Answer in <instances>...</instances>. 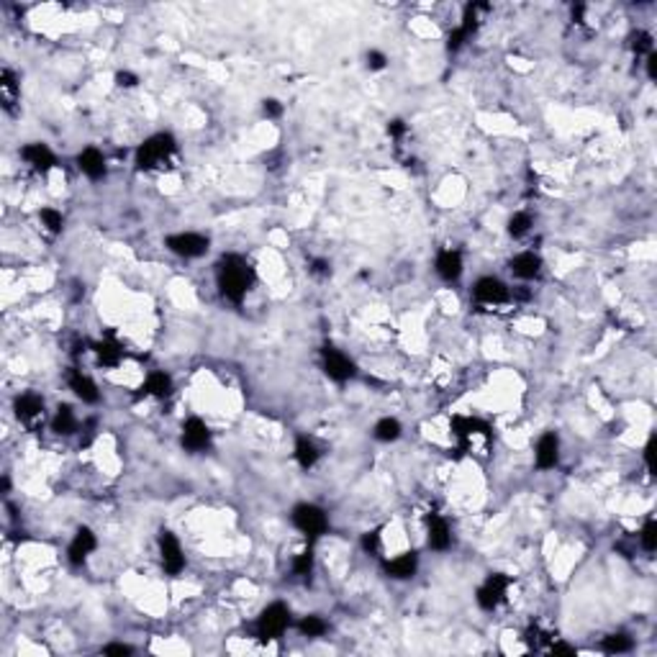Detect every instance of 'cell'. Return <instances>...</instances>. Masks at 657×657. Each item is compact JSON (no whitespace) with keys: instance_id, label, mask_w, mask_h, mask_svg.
Instances as JSON below:
<instances>
[{"instance_id":"8","label":"cell","mask_w":657,"mask_h":657,"mask_svg":"<svg viewBox=\"0 0 657 657\" xmlns=\"http://www.w3.org/2000/svg\"><path fill=\"white\" fill-rule=\"evenodd\" d=\"M321 367H324V373L332 378L334 383H347L349 378H354V362L347 357L344 352H339V349H334V347H324L321 349Z\"/></svg>"},{"instance_id":"44","label":"cell","mask_w":657,"mask_h":657,"mask_svg":"<svg viewBox=\"0 0 657 657\" xmlns=\"http://www.w3.org/2000/svg\"><path fill=\"white\" fill-rule=\"evenodd\" d=\"M652 452H655V436L647 439V447H644V463H647V470L655 472V465H652Z\"/></svg>"},{"instance_id":"6","label":"cell","mask_w":657,"mask_h":657,"mask_svg":"<svg viewBox=\"0 0 657 657\" xmlns=\"http://www.w3.org/2000/svg\"><path fill=\"white\" fill-rule=\"evenodd\" d=\"M208 236L195 234V231H180V234H170L165 239V247L173 255L185 257V260H195V257H203L208 252Z\"/></svg>"},{"instance_id":"36","label":"cell","mask_w":657,"mask_h":657,"mask_svg":"<svg viewBox=\"0 0 657 657\" xmlns=\"http://www.w3.org/2000/svg\"><path fill=\"white\" fill-rule=\"evenodd\" d=\"M383 547V540H380V532L375 529V532H365L362 534V550H365L367 554H378Z\"/></svg>"},{"instance_id":"13","label":"cell","mask_w":657,"mask_h":657,"mask_svg":"<svg viewBox=\"0 0 657 657\" xmlns=\"http://www.w3.org/2000/svg\"><path fill=\"white\" fill-rule=\"evenodd\" d=\"M534 460H537V467L540 470H552L554 465L560 463V439L554 431H545L537 442V450H534Z\"/></svg>"},{"instance_id":"38","label":"cell","mask_w":657,"mask_h":657,"mask_svg":"<svg viewBox=\"0 0 657 657\" xmlns=\"http://www.w3.org/2000/svg\"><path fill=\"white\" fill-rule=\"evenodd\" d=\"M388 64V57L383 54V52H378V49H370L367 52V67L375 69V72H380V69H385Z\"/></svg>"},{"instance_id":"5","label":"cell","mask_w":657,"mask_h":657,"mask_svg":"<svg viewBox=\"0 0 657 657\" xmlns=\"http://www.w3.org/2000/svg\"><path fill=\"white\" fill-rule=\"evenodd\" d=\"M508 586H511V578L504 573H491L488 578H485V583L477 588L475 593V601L480 609L485 611H493L499 609L501 603H504L506 593H508Z\"/></svg>"},{"instance_id":"27","label":"cell","mask_w":657,"mask_h":657,"mask_svg":"<svg viewBox=\"0 0 657 657\" xmlns=\"http://www.w3.org/2000/svg\"><path fill=\"white\" fill-rule=\"evenodd\" d=\"M401 421L398 419H390V416H385V419H380V421L375 424V439L378 442H395L398 436H401Z\"/></svg>"},{"instance_id":"1","label":"cell","mask_w":657,"mask_h":657,"mask_svg":"<svg viewBox=\"0 0 657 657\" xmlns=\"http://www.w3.org/2000/svg\"><path fill=\"white\" fill-rule=\"evenodd\" d=\"M216 285L226 301L242 303L255 285V267L242 255H223L216 262Z\"/></svg>"},{"instance_id":"18","label":"cell","mask_w":657,"mask_h":657,"mask_svg":"<svg viewBox=\"0 0 657 657\" xmlns=\"http://www.w3.org/2000/svg\"><path fill=\"white\" fill-rule=\"evenodd\" d=\"M77 167H80L83 175H88L91 180L105 178V157L100 149H95V146H85L83 152L77 154Z\"/></svg>"},{"instance_id":"40","label":"cell","mask_w":657,"mask_h":657,"mask_svg":"<svg viewBox=\"0 0 657 657\" xmlns=\"http://www.w3.org/2000/svg\"><path fill=\"white\" fill-rule=\"evenodd\" d=\"M132 647L129 644H108V647H103V655H116V657H129L132 655Z\"/></svg>"},{"instance_id":"34","label":"cell","mask_w":657,"mask_h":657,"mask_svg":"<svg viewBox=\"0 0 657 657\" xmlns=\"http://www.w3.org/2000/svg\"><path fill=\"white\" fill-rule=\"evenodd\" d=\"M639 542H642V547L647 552H655L657 550V521L655 519L644 521L642 532H639Z\"/></svg>"},{"instance_id":"39","label":"cell","mask_w":657,"mask_h":657,"mask_svg":"<svg viewBox=\"0 0 657 657\" xmlns=\"http://www.w3.org/2000/svg\"><path fill=\"white\" fill-rule=\"evenodd\" d=\"M262 111L267 118H280L283 116V103L275 100V98H264L262 100Z\"/></svg>"},{"instance_id":"22","label":"cell","mask_w":657,"mask_h":657,"mask_svg":"<svg viewBox=\"0 0 657 657\" xmlns=\"http://www.w3.org/2000/svg\"><path fill=\"white\" fill-rule=\"evenodd\" d=\"M18 98H21V85H18V80H16V75L11 69H3L0 72V100H3V108L13 111Z\"/></svg>"},{"instance_id":"45","label":"cell","mask_w":657,"mask_h":657,"mask_svg":"<svg viewBox=\"0 0 657 657\" xmlns=\"http://www.w3.org/2000/svg\"><path fill=\"white\" fill-rule=\"evenodd\" d=\"M550 652L552 655H575V647H570V644H552Z\"/></svg>"},{"instance_id":"15","label":"cell","mask_w":657,"mask_h":657,"mask_svg":"<svg viewBox=\"0 0 657 657\" xmlns=\"http://www.w3.org/2000/svg\"><path fill=\"white\" fill-rule=\"evenodd\" d=\"M472 296L480 301V303H506L508 301V288L501 283L499 277H480L472 288Z\"/></svg>"},{"instance_id":"42","label":"cell","mask_w":657,"mask_h":657,"mask_svg":"<svg viewBox=\"0 0 657 657\" xmlns=\"http://www.w3.org/2000/svg\"><path fill=\"white\" fill-rule=\"evenodd\" d=\"M311 272H313V275H318V277H329V275H332V264L326 262V260H313Z\"/></svg>"},{"instance_id":"11","label":"cell","mask_w":657,"mask_h":657,"mask_svg":"<svg viewBox=\"0 0 657 657\" xmlns=\"http://www.w3.org/2000/svg\"><path fill=\"white\" fill-rule=\"evenodd\" d=\"M95 547H98V537L93 534L91 526H80L75 532V537H72V542H69L67 560L72 562V565H83V562L95 552Z\"/></svg>"},{"instance_id":"23","label":"cell","mask_w":657,"mask_h":657,"mask_svg":"<svg viewBox=\"0 0 657 657\" xmlns=\"http://www.w3.org/2000/svg\"><path fill=\"white\" fill-rule=\"evenodd\" d=\"M318 457H321V452H318V447L313 444V439H308V436H298V439H296V460H298V465H301L303 470H311L313 465L318 463Z\"/></svg>"},{"instance_id":"33","label":"cell","mask_w":657,"mask_h":657,"mask_svg":"<svg viewBox=\"0 0 657 657\" xmlns=\"http://www.w3.org/2000/svg\"><path fill=\"white\" fill-rule=\"evenodd\" d=\"M293 573H296L298 578H308V575L313 573V552H311V547H308V550H303L301 554H296V560H293Z\"/></svg>"},{"instance_id":"21","label":"cell","mask_w":657,"mask_h":657,"mask_svg":"<svg viewBox=\"0 0 657 657\" xmlns=\"http://www.w3.org/2000/svg\"><path fill=\"white\" fill-rule=\"evenodd\" d=\"M450 545H452V529L447 524V519L436 516V513L429 516V547L436 550V552H442Z\"/></svg>"},{"instance_id":"7","label":"cell","mask_w":657,"mask_h":657,"mask_svg":"<svg viewBox=\"0 0 657 657\" xmlns=\"http://www.w3.org/2000/svg\"><path fill=\"white\" fill-rule=\"evenodd\" d=\"M159 557H162V567L167 575H180L185 567V554H182L180 540L175 537L170 529L159 532Z\"/></svg>"},{"instance_id":"37","label":"cell","mask_w":657,"mask_h":657,"mask_svg":"<svg viewBox=\"0 0 657 657\" xmlns=\"http://www.w3.org/2000/svg\"><path fill=\"white\" fill-rule=\"evenodd\" d=\"M465 42H467V34L457 26L455 31H450V36H447V49H450V52H460V49L465 47Z\"/></svg>"},{"instance_id":"3","label":"cell","mask_w":657,"mask_h":657,"mask_svg":"<svg viewBox=\"0 0 657 657\" xmlns=\"http://www.w3.org/2000/svg\"><path fill=\"white\" fill-rule=\"evenodd\" d=\"M291 627V609L285 603H270L257 619V636L262 642H275Z\"/></svg>"},{"instance_id":"26","label":"cell","mask_w":657,"mask_h":657,"mask_svg":"<svg viewBox=\"0 0 657 657\" xmlns=\"http://www.w3.org/2000/svg\"><path fill=\"white\" fill-rule=\"evenodd\" d=\"M93 352H95L98 362L103 367H116L121 362V357H124V352H121V347L116 342H98V344H93Z\"/></svg>"},{"instance_id":"31","label":"cell","mask_w":657,"mask_h":657,"mask_svg":"<svg viewBox=\"0 0 657 657\" xmlns=\"http://www.w3.org/2000/svg\"><path fill=\"white\" fill-rule=\"evenodd\" d=\"M298 629H301V634L303 636H321L326 632V622L321 619V616L308 614L298 622Z\"/></svg>"},{"instance_id":"9","label":"cell","mask_w":657,"mask_h":657,"mask_svg":"<svg viewBox=\"0 0 657 657\" xmlns=\"http://www.w3.org/2000/svg\"><path fill=\"white\" fill-rule=\"evenodd\" d=\"M13 411L18 416V421L28 429H36L39 424H44L47 419V408H44V398H39L36 393H23L16 398Z\"/></svg>"},{"instance_id":"43","label":"cell","mask_w":657,"mask_h":657,"mask_svg":"<svg viewBox=\"0 0 657 657\" xmlns=\"http://www.w3.org/2000/svg\"><path fill=\"white\" fill-rule=\"evenodd\" d=\"M388 134H390L393 139H401L403 134H406V124H403L401 118H395V121H390V124H388Z\"/></svg>"},{"instance_id":"20","label":"cell","mask_w":657,"mask_h":657,"mask_svg":"<svg viewBox=\"0 0 657 657\" xmlns=\"http://www.w3.org/2000/svg\"><path fill=\"white\" fill-rule=\"evenodd\" d=\"M67 383H69V388H72V393H75L83 403H98V398H100L98 385L88 378V375L80 373V370H72Z\"/></svg>"},{"instance_id":"28","label":"cell","mask_w":657,"mask_h":657,"mask_svg":"<svg viewBox=\"0 0 657 657\" xmlns=\"http://www.w3.org/2000/svg\"><path fill=\"white\" fill-rule=\"evenodd\" d=\"M488 11V3H467L465 6V13H463V31L467 36L475 31L477 26H480V13H485Z\"/></svg>"},{"instance_id":"4","label":"cell","mask_w":657,"mask_h":657,"mask_svg":"<svg viewBox=\"0 0 657 657\" xmlns=\"http://www.w3.org/2000/svg\"><path fill=\"white\" fill-rule=\"evenodd\" d=\"M293 526H296L298 532H303L306 537L316 540V537L326 534V529H329V516H326L324 508H318L313 504H298L293 508Z\"/></svg>"},{"instance_id":"24","label":"cell","mask_w":657,"mask_h":657,"mask_svg":"<svg viewBox=\"0 0 657 657\" xmlns=\"http://www.w3.org/2000/svg\"><path fill=\"white\" fill-rule=\"evenodd\" d=\"M144 395H154V398H167V395L173 393V378L167 373H152L149 378H146L144 383Z\"/></svg>"},{"instance_id":"2","label":"cell","mask_w":657,"mask_h":657,"mask_svg":"<svg viewBox=\"0 0 657 657\" xmlns=\"http://www.w3.org/2000/svg\"><path fill=\"white\" fill-rule=\"evenodd\" d=\"M178 152V141H175L173 134L159 132L154 136H149L146 141H141L136 149V157H134V165L136 170L146 173V170H157V167L167 165L170 157Z\"/></svg>"},{"instance_id":"10","label":"cell","mask_w":657,"mask_h":657,"mask_svg":"<svg viewBox=\"0 0 657 657\" xmlns=\"http://www.w3.org/2000/svg\"><path fill=\"white\" fill-rule=\"evenodd\" d=\"M182 447L187 452H203L211 447V429H208V424L203 419L193 416V419H187L182 424Z\"/></svg>"},{"instance_id":"29","label":"cell","mask_w":657,"mask_h":657,"mask_svg":"<svg viewBox=\"0 0 657 657\" xmlns=\"http://www.w3.org/2000/svg\"><path fill=\"white\" fill-rule=\"evenodd\" d=\"M601 647H603V652H609V655H622V652H629L632 647H634V642H632V636L619 632V634L603 636Z\"/></svg>"},{"instance_id":"32","label":"cell","mask_w":657,"mask_h":657,"mask_svg":"<svg viewBox=\"0 0 657 657\" xmlns=\"http://www.w3.org/2000/svg\"><path fill=\"white\" fill-rule=\"evenodd\" d=\"M529 228H532V216L524 214V211H519V214H513L511 219H508V234H511L513 239L524 236Z\"/></svg>"},{"instance_id":"19","label":"cell","mask_w":657,"mask_h":657,"mask_svg":"<svg viewBox=\"0 0 657 657\" xmlns=\"http://www.w3.org/2000/svg\"><path fill=\"white\" fill-rule=\"evenodd\" d=\"M508 267L521 280H532V277H537L542 272V257L534 255V252H521V255H516L508 262Z\"/></svg>"},{"instance_id":"30","label":"cell","mask_w":657,"mask_h":657,"mask_svg":"<svg viewBox=\"0 0 657 657\" xmlns=\"http://www.w3.org/2000/svg\"><path fill=\"white\" fill-rule=\"evenodd\" d=\"M39 221H42V226L47 228L49 234H59L64 228V216L57 211V208H42L39 211Z\"/></svg>"},{"instance_id":"12","label":"cell","mask_w":657,"mask_h":657,"mask_svg":"<svg viewBox=\"0 0 657 657\" xmlns=\"http://www.w3.org/2000/svg\"><path fill=\"white\" fill-rule=\"evenodd\" d=\"M452 434L467 447L475 436L491 439V426L485 421H480V419H472V416H455V419H452Z\"/></svg>"},{"instance_id":"25","label":"cell","mask_w":657,"mask_h":657,"mask_svg":"<svg viewBox=\"0 0 657 657\" xmlns=\"http://www.w3.org/2000/svg\"><path fill=\"white\" fill-rule=\"evenodd\" d=\"M52 429H54L57 434H64V436L75 434V431H77L75 411H72L69 406H59V408H57L54 419H52Z\"/></svg>"},{"instance_id":"41","label":"cell","mask_w":657,"mask_h":657,"mask_svg":"<svg viewBox=\"0 0 657 657\" xmlns=\"http://www.w3.org/2000/svg\"><path fill=\"white\" fill-rule=\"evenodd\" d=\"M139 83V77L134 72H116V85L118 88H134Z\"/></svg>"},{"instance_id":"46","label":"cell","mask_w":657,"mask_h":657,"mask_svg":"<svg viewBox=\"0 0 657 657\" xmlns=\"http://www.w3.org/2000/svg\"><path fill=\"white\" fill-rule=\"evenodd\" d=\"M647 75H650V80H655V77H657V57H655V52L647 57Z\"/></svg>"},{"instance_id":"17","label":"cell","mask_w":657,"mask_h":657,"mask_svg":"<svg viewBox=\"0 0 657 657\" xmlns=\"http://www.w3.org/2000/svg\"><path fill=\"white\" fill-rule=\"evenodd\" d=\"M436 275L442 277V280H447V283H455V280H460V275H463V255L457 250H442L439 255H436Z\"/></svg>"},{"instance_id":"14","label":"cell","mask_w":657,"mask_h":657,"mask_svg":"<svg viewBox=\"0 0 657 657\" xmlns=\"http://www.w3.org/2000/svg\"><path fill=\"white\" fill-rule=\"evenodd\" d=\"M21 157L31 170H36V173H42V175L49 173V170L57 165L54 152H52L47 144H42V141H31V144L23 146Z\"/></svg>"},{"instance_id":"16","label":"cell","mask_w":657,"mask_h":657,"mask_svg":"<svg viewBox=\"0 0 657 657\" xmlns=\"http://www.w3.org/2000/svg\"><path fill=\"white\" fill-rule=\"evenodd\" d=\"M383 570H385L388 578H393V581H408V578H414L416 570H419V557H416V552H403L398 554V557H393V560H388L385 565H383Z\"/></svg>"},{"instance_id":"35","label":"cell","mask_w":657,"mask_h":657,"mask_svg":"<svg viewBox=\"0 0 657 657\" xmlns=\"http://www.w3.org/2000/svg\"><path fill=\"white\" fill-rule=\"evenodd\" d=\"M632 42V49H634L636 54H652V36L647 34V31H634V34L629 36Z\"/></svg>"}]
</instances>
